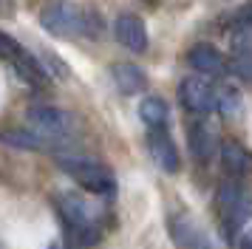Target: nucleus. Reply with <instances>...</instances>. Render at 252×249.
<instances>
[{
  "label": "nucleus",
  "mask_w": 252,
  "mask_h": 249,
  "mask_svg": "<svg viewBox=\"0 0 252 249\" xmlns=\"http://www.w3.org/2000/svg\"><path fill=\"white\" fill-rule=\"evenodd\" d=\"M57 167L71 176L82 190L94 192V195H114L116 192V176L111 170L85 156H57Z\"/></svg>",
  "instance_id": "nucleus-1"
},
{
  "label": "nucleus",
  "mask_w": 252,
  "mask_h": 249,
  "mask_svg": "<svg viewBox=\"0 0 252 249\" xmlns=\"http://www.w3.org/2000/svg\"><path fill=\"white\" fill-rule=\"evenodd\" d=\"M216 210L221 215V226L229 238L238 235L244 221L252 215V195L238 181H224L216 192Z\"/></svg>",
  "instance_id": "nucleus-2"
},
{
  "label": "nucleus",
  "mask_w": 252,
  "mask_h": 249,
  "mask_svg": "<svg viewBox=\"0 0 252 249\" xmlns=\"http://www.w3.org/2000/svg\"><path fill=\"white\" fill-rule=\"evenodd\" d=\"M57 207H60V215H63L65 226L77 238H85V244H91L94 238L99 235L96 221H99L102 210H96L88 198H82L77 192H65V195H57Z\"/></svg>",
  "instance_id": "nucleus-3"
},
{
  "label": "nucleus",
  "mask_w": 252,
  "mask_h": 249,
  "mask_svg": "<svg viewBox=\"0 0 252 249\" xmlns=\"http://www.w3.org/2000/svg\"><path fill=\"white\" fill-rule=\"evenodd\" d=\"M40 26L54 37H80V34H94L91 31V14L71 3H48L40 11Z\"/></svg>",
  "instance_id": "nucleus-4"
},
{
  "label": "nucleus",
  "mask_w": 252,
  "mask_h": 249,
  "mask_svg": "<svg viewBox=\"0 0 252 249\" xmlns=\"http://www.w3.org/2000/svg\"><path fill=\"white\" fill-rule=\"evenodd\" d=\"M26 127H32L34 133L46 136V139H54V142H65L71 133H74V116L63 108H54V105H34L29 108L23 116Z\"/></svg>",
  "instance_id": "nucleus-5"
},
{
  "label": "nucleus",
  "mask_w": 252,
  "mask_h": 249,
  "mask_svg": "<svg viewBox=\"0 0 252 249\" xmlns=\"http://www.w3.org/2000/svg\"><path fill=\"white\" fill-rule=\"evenodd\" d=\"M167 229H170L173 244L179 249H216L210 235L204 232V226L187 213H173L167 218Z\"/></svg>",
  "instance_id": "nucleus-6"
},
{
  "label": "nucleus",
  "mask_w": 252,
  "mask_h": 249,
  "mask_svg": "<svg viewBox=\"0 0 252 249\" xmlns=\"http://www.w3.org/2000/svg\"><path fill=\"white\" fill-rule=\"evenodd\" d=\"M0 60L12 62L14 71H17L23 79L34 82V85H40V82L46 79V68L40 65V62H37L34 57L29 54L17 40H12L9 34H3V31H0Z\"/></svg>",
  "instance_id": "nucleus-7"
},
{
  "label": "nucleus",
  "mask_w": 252,
  "mask_h": 249,
  "mask_svg": "<svg viewBox=\"0 0 252 249\" xmlns=\"http://www.w3.org/2000/svg\"><path fill=\"white\" fill-rule=\"evenodd\" d=\"M179 99L190 113H213L216 111V85L204 77H184L179 85Z\"/></svg>",
  "instance_id": "nucleus-8"
},
{
  "label": "nucleus",
  "mask_w": 252,
  "mask_h": 249,
  "mask_svg": "<svg viewBox=\"0 0 252 249\" xmlns=\"http://www.w3.org/2000/svg\"><path fill=\"white\" fill-rule=\"evenodd\" d=\"M148 153L164 173H179L182 170L179 147L164 127H148Z\"/></svg>",
  "instance_id": "nucleus-9"
},
{
  "label": "nucleus",
  "mask_w": 252,
  "mask_h": 249,
  "mask_svg": "<svg viewBox=\"0 0 252 249\" xmlns=\"http://www.w3.org/2000/svg\"><path fill=\"white\" fill-rule=\"evenodd\" d=\"M187 142H190V153H193L195 161L207 164L210 158L216 156V147H218V136L213 130V124L207 119H198L187 127Z\"/></svg>",
  "instance_id": "nucleus-10"
},
{
  "label": "nucleus",
  "mask_w": 252,
  "mask_h": 249,
  "mask_svg": "<svg viewBox=\"0 0 252 249\" xmlns=\"http://www.w3.org/2000/svg\"><path fill=\"white\" fill-rule=\"evenodd\" d=\"M114 37L130 51H145L148 48V29L142 17L136 14H119L114 23Z\"/></svg>",
  "instance_id": "nucleus-11"
},
{
  "label": "nucleus",
  "mask_w": 252,
  "mask_h": 249,
  "mask_svg": "<svg viewBox=\"0 0 252 249\" xmlns=\"http://www.w3.org/2000/svg\"><path fill=\"white\" fill-rule=\"evenodd\" d=\"M190 65L195 71H201V74H213V77H221V74H227V62H224V54L218 51L216 45L210 43H198L190 48Z\"/></svg>",
  "instance_id": "nucleus-12"
},
{
  "label": "nucleus",
  "mask_w": 252,
  "mask_h": 249,
  "mask_svg": "<svg viewBox=\"0 0 252 249\" xmlns=\"http://www.w3.org/2000/svg\"><path fill=\"white\" fill-rule=\"evenodd\" d=\"M111 77H114L116 88L122 91V93H127V96L145 91V85H148L145 71L139 65H133V62H116V65H111Z\"/></svg>",
  "instance_id": "nucleus-13"
},
{
  "label": "nucleus",
  "mask_w": 252,
  "mask_h": 249,
  "mask_svg": "<svg viewBox=\"0 0 252 249\" xmlns=\"http://www.w3.org/2000/svg\"><path fill=\"white\" fill-rule=\"evenodd\" d=\"M221 164L232 176H247V173H252V153L235 139H229L221 145Z\"/></svg>",
  "instance_id": "nucleus-14"
},
{
  "label": "nucleus",
  "mask_w": 252,
  "mask_h": 249,
  "mask_svg": "<svg viewBox=\"0 0 252 249\" xmlns=\"http://www.w3.org/2000/svg\"><path fill=\"white\" fill-rule=\"evenodd\" d=\"M0 142L3 145L20 147V150H51L57 145L54 139H46V136L34 133L32 127H17V130H3L0 133Z\"/></svg>",
  "instance_id": "nucleus-15"
},
{
  "label": "nucleus",
  "mask_w": 252,
  "mask_h": 249,
  "mask_svg": "<svg viewBox=\"0 0 252 249\" xmlns=\"http://www.w3.org/2000/svg\"><path fill=\"white\" fill-rule=\"evenodd\" d=\"M167 116H170V111H167V102L161 96H145L139 102V119L148 127H164Z\"/></svg>",
  "instance_id": "nucleus-16"
},
{
  "label": "nucleus",
  "mask_w": 252,
  "mask_h": 249,
  "mask_svg": "<svg viewBox=\"0 0 252 249\" xmlns=\"http://www.w3.org/2000/svg\"><path fill=\"white\" fill-rule=\"evenodd\" d=\"M216 111H221L224 116L235 119L244 111V102H241V91L235 85H218L216 88Z\"/></svg>",
  "instance_id": "nucleus-17"
},
{
  "label": "nucleus",
  "mask_w": 252,
  "mask_h": 249,
  "mask_svg": "<svg viewBox=\"0 0 252 249\" xmlns=\"http://www.w3.org/2000/svg\"><path fill=\"white\" fill-rule=\"evenodd\" d=\"M227 71H232L235 77L252 82V51H235V54H232V60H229Z\"/></svg>",
  "instance_id": "nucleus-18"
},
{
  "label": "nucleus",
  "mask_w": 252,
  "mask_h": 249,
  "mask_svg": "<svg viewBox=\"0 0 252 249\" xmlns=\"http://www.w3.org/2000/svg\"><path fill=\"white\" fill-rule=\"evenodd\" d=\"M241 249H252V226H247L244 232H241V241H238Z\"/></svg>",
  "instance_id": "nucleus-19"
}]
</instances>
